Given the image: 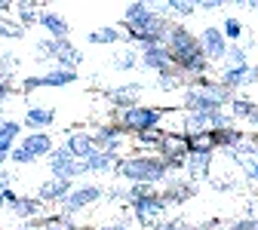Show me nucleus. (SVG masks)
<instances>
[{"instance_id":"obj_51","label":"nucleus","mask_w":258,"mask_h":230,"mask_svg":"<svg viewBox=\"0 0 258 230\" xmlns=\"http://www.w3.org/2000/svg\"><path fill=\"white\" fill-rule=\"evenodd\" d=\"M10 160V154H4V150H0V166H4V163Z\"/></svg>"},{"instance_id":"obj_19","label":"nucleus","mask_w":258,"mask_h":230,"mask_svg":"<svg viewBox=\"0 0 258 230\" xmlns=\"http://www.w3.org/2000/svg\"><path fill=\"white\" fill-rule=\"evenodd\" d=\"M52 120H55L52 108H28L25 111V126L31 129V132H46V129L52 126Z\"/></svg>"},{"instance_id":"obj_32","label":"nucleus","mask_w":258,"mask_h":230,"mask_svg":"<svg viewBox=\"0 0 258 230\" xmlns=\"http://www.w3.org/2000/svg\"><path fill=\"white\" fill-rule=\"evenodd\" d=\"M221 31H224V37H228V43H240L243 40V34H246V28H243V22L237 19V16H228L221 22Z\"/></svg>"},{"instance_id":"obj_6","label":"nucleus","mask_w":258,"mask_h":230,"mask_svg":"<svg viewBox=\"0 0 258 230\" xmlns=\"http://www.w3.org/2000/svg\"><path fill=\"white\" fill-rule=\"evenodd\" d=\"M157 157H163V163L169 166V172L184 169L190 150H187V141H184V132H181V129H178V132H166V138H163V144H160Z\"/></svg>"},{"instance_id":"obj_38","label":"nucleus","mask_w":258,"mask_h":230,"mask_svg":"<svg viewBox=\"0 0 258 230\" xmlns=\"http://www.w3.org/2000/svg\"><path fill=\"white\" fill-rule=\"evenodd\" d=\"M10 160L16 163V166H31V163H34V157H31V154H28V150H25L22 144H19V147H16L13 154H10Z\"/></svg>"},{"instance_id":"obj_53","label":"nucleus","mask_w":258,"mask_h":230,"mask_svg":"<svg viewBox=\"0 0 258 230\" xmlns=\"http://www.w3.org/2000/svg\"><path fill=\"white\" fill-rule=\"evenodd\" d=\"M0 123H4V108H0Z\"/></svg>"},{"instance_id":"obj_27","label":"nucleus","mask_w":258,"mask_h":230,"mask_svg":"<svg viewBox=\"0 0 258 230\" xmlns=\"http://www.w3.org/2000/svg\"><path fill=\"white\" fill-rule=\"evenodd\" d=\"M249 74H252V64H249V68H224L221 71V83L228 86L231 92H237L240 86H249Z\"/></svg>"},{"instance_id":"obj_30","label":"nucleus","mask_w":258,"mask_h":230,"mask_svg":"<svg viewBox=\"0 0 258 230\" xmlns=\"http://www.w3.org/2000/svg\"><path fill=\"white\" fill-rule=\"evenodd\" d=\"M114 68L117 71H133V68H142V52L139 49H123L114 55Z\"/></svg>"},{"instance_id":"obj_23","label":"nucleus","mask_w":258,"mask_h":230,"mask_svg":"<svg viewBox=\"0 0 258 230\" xmlns=\"http://www.w3.org/2000/svg\"><path fill=\"white\" fill-rule=\"evenodd\" d=\"M19 132H22V123H16V120H4L0 123V150L4 154H13L19 144Z\"/></svg>"},{"instance_id":"obj_14","label":"nucleus","mask_w":258,"mask_h":230,"mask_svg":"<svg viewBox=\"0 0 258 230\" xmlns=\"http://www.w3.org/2000/svg\"><path fill=\"white\" fill-rule=\"evenodd\" d=\"M92 135H95V147L108 150V154H117L123 147V138H126V132L120 126H102V129H95Z\"/></svg>"},{"instance_id":"obj_5","label":"nucleus","mask_w":258,"mask_h":230,"mask_svg":"<svg viewBox=\"0 0 258 230\" xmlns=\"http://www.w3.org/2000/svg\"><path fill=\"white\" fill-rule=\"evenodd\" d=\"M105 196V190L99 187V184H77L64 200L58 203V215H64V218H71V215H77V212H83V209H89V206H95Z\"/></svg>"},{"instance_id":"obj_12","label":"nucleus","mask_w":258,"mask_h":230,"mask_svg":"<svg viewBox=\"0 0 258 230\" xmlns=\"http://www.w3.org/2000/svg\"><path fill=\"white\" fill-rule=\"evenodd\" d=\"M74 187H77V184L64 181V178H49V181H43V184L37 187V200H40V203H61Z\"/></svg>"},{"instance_id":"obj_26","label":"nucleus","mask_w":258,"mask_h":230,"mask_svg":"<svg viewBox=\"0 0 258 230\" xmlns=\"http://www.w3.org/2000/svg\"><path fill=\"white\" fill-rule=\"evenodd\" d=\"M117 163H120V157H117V154L95 150V154L86 160V166H89V172H114V169H117Z\"/></svg>"},{"instance_id":"obj_46","label":"nucleus","mask_w":258,"mask_h":230,"mask_svg":"<svg viewBox=\"0 0 258 230\" xmlns=\"http://www.w3.org/2000/svg\"><path fill=\"white\" fill-rule=\"evenodd\" d=\"M200 10H203V13H218V10H221V4H218V0H203Z\"/></svg>"},{"instance_id":"obj_28","label":"nucleus","mask_w":258,"mask_h":230,"mask_svg":"<svg viewBox=\"0 0 258 230\" xmlns=\"http://www.w3.org/2000/svg\"><path fill=\"white\" fill-rule=\"evenodd\" d=\"M157 10L163 16H172V13L175 16H194L200 10V4H197V0H169V4H160Z\"/></svg>"},{"instance_id":"obj_2","label":"nucleus","mask_w":258,"mask_h":230,"mask_svg":"<svg viewBox=\"0 0 258 230\" xmlns=\"http://www.w3.org/2000/svg\"><path fill=\"white\" fill-rule=\"evenodd\" d=\"M160 120H163V108H154V105H136L117 114V126L133 138L151 132V129H160Z\"/></svg>"},{"instance_id":"obj_8","label":"nucleus","mask_w":258,"mask_h":230,"mask_svg":"<svg viewBox=\"0 0 258 230\" xmlns=\"http://www.w3.org/2000/svg\"><path fill=\"white\" fill-rule=\"evenodd\" d=\"M200 46H203V55H206L212 64H215V61H224V58H228V49H231L228 37H224V31L215 28V25H209L203 34H200Z\"/></svg>"},{"instance_id":"obj_24","label":"nucleus","mask_w":258,"mask_h":230,"mask_svg":"<svg viewBox=\"0 0 258 230\" xmlns=\"http://www.w3.org/2000/svg\"><path fill=\"white\" fill-rule=\"evenodd\" d=\"M43 212V203L37 200V196H19V203L13 206V215L22 218V221H31V218H40Z\"/></svg>"},{"instance_id":"obj_36","label":"nucleus","mask_w":258,"mask_h":230,"mask_svg":"<svg viewBox=\"0 0 258 230\" xmlns=\"http://www.w3.org/2000/svg\"><path fill=\"white\" fill-rule=\"evenodd\" d=\"M43 230H80L71 218H64V215H52L43 221Z\"/></svg>"},{"instance_id":"obj_18","label":"nucleus","mask_w":258,"mask_h":230,"mask_svg":"<svg viewBox=\"0 0 258 230\" xmlns=\"http://www.w3.org/2000/svg\"><path fill=\"white\" fill-rule=\"evenodd\" d=\"M212 160H215V154H190L184 163V175L190 181H203L212 172Z\"/></svg>"},{"instance_id":"obj_52","label":"nucleus","mask_w":258,"mask_h":230,"mask_svg":"<svg viewBox=\"0 0 258 230\" xmlns=\"http://www.w3.org/2000/svg\"><path fill=\"white\" fill-rule=\"evenodd\" d=\"M249 126H255V129H258V111H255V117L249 120Z\"/></svg>"},{"instance_id":"obj_50","label":"nucleus","mask_w":258,"mask_h":230,"mask_svg":"<svg viewBox=\"0 0 258 230\" xmlns=\"http://www.w3.org/2000/svg\"><path fill=\"white\" fill-rule=\"evenodd\" d=\"M249 86H258V64H255L252 74H249Z\"/></svg>"},{"instance_id":"obj_15","label":"nucleus","mask_w":258,"mask_h":230,"mask_svg":"<svg viewBox=\"0 0 258 230\" xmlns=\"http://www.w3.org/2000/svg\"><path fill=\"white\" fill-rule=\"evenodd\" d=\"M22 147L34 157V160H37V157H49V154L55 150L49 132H28V135H22Z\"/></svg>"},{"instance_id":"obj_21","label":"nucleus","mask_w":258,"mask_h":230,"mask_svg":"<svg viewBox=\"0 0 258 230\" xmlns=\"http://www.w3.org/2000/svg\"><path fill=\"white\" fill-rule=\"evenodd\" d=\"M184 141H187L190 154H215L218 150L212 132H184Z\"/></svg>"},{"instance_id":"obj_25","label":"nucleus","mask_w":258,"mask_h":230,"mask_svg":"<svg viewBox=\"0 0 258 230\" xmlns=\"http://www.w3.org/2000/svg\"><path fill=\"white\" fill-rule=\"evenodd\" d=\"M86 40L92 43V46H111V43H120L123 40V31L120 28H95V31H89L86 34Z\"/></svg>"},{"instance_id":"obj_10","label":"nucleus","mask_w":258,"mask_h":230,"mask_svg":"<svg viewBox=\"0 0 258 230\" xmlns=\"http://www.w3.org/2000/svg\"><path fill=\"white\" fill-rule=\"evenodd\" d=\"M194 193H197V181H190V178H172L169 175V181L163 184V196L172 206H184Z\"/></svg>"},{"instance_id":"obj_22","label":"nucleus","mask_w":258,"mask_h":230,"mask_svg":"<svg viewBox=\"0 0 258 230\" xmlns=\"http://www.w3.org/2000/svg\"><path fill=\"white\" fill-rule=\"evenodd\" d=\"M255 111H258V105L252 102V98H243V95H237L234 102L228 105V114H231L234 123H249L255 117Z\"/></svg>"},{"instance_id":"obj_40","label":"nucleus","mask_w":258,"mask_h":230,"mask_svg":"<svg viewBox=\"0 0 258 230\" xmlns=\"http://www.w3.org/2000/svg\"><path fill=\"white\" fill-rule=\"evenodd\" d=\"M148 193H154V187H151V184H129V203L142 200V196H148Z\"/></svg>"},{"instance_id":"obj_48","label":"nucleus","mask_w":258,"mask_h":230,"mask_svg":"<svg viewBox=\"0 0 258 230\" xmlns=\"http://www.w3.org/2000/svg\"><path fill=\"white\" fill-rule=\"evenodd\" d=\"M102 230H129V224H123V221H117V224H105Z\"/></svg>"},{"instance_id":"obj_39","label":"nucleus","mask_w":258,"mask_h":230,"mask_svg":"<svg viewBox=\"0 0 258 230\" xmlns=\"http://www.w3.org/2000/svg\"><path fill=\"white\" fill-rule=\"evenodd\" d=\"M228 230H258V221H255L252 215H246V218L231 221V224H228Z\"/></svg>"},{"instance_id":"obj_43","label":"nucleus","mask_w":258,"mask_h":230,"mask_svg":"<svg viewBox=\"0 0 258 230\" xmlns=\"http://www.w3.org/2000/svg\"><path fill=\"white\" fill-rule=\"evenodd\" d=\"M13 92H16V89H13V83L0 77V108H4V102H7V98H10Z\"/></svg>"},{"instance_id":"obj_1","label":"nucleus","mask_w":258,"mask_h":230,"mask_svg":"<svg viewBox=\"0 0 258 230\" xmlns=\"http://www.w3.org/2000/svg\"><path fill=\"white\" fill-rule=\"evenodd\" d=\"M123 181L129 184H166L169 181V166L163 163V157H148V154H136L117 163L114 169Z\"/></svg>"},{"instance_id":"obj_35","label":"nucleus","mask_w":258,"mask_h":230,"mask_svg":"<svg viewBox=\"0 0 258 230\" xmlns=\"http://www.w3.org/2000/svg\"><path fill=\"white\" fill-rule=\"evenodd\" d=\"M16 10H19V22L22 25H28V22H40V7L37 4H16Z\"/></svg>"},{"instance_id":"obj_3","label":"nucleus","mask_w":258,"mask_h":230,"mask_svg":"<svg viewBox=\"0 0 258 230\" xmlns=\"http://www.w3.org/2000/svg\"><path fill=\"white\" fill-rule=\"evenodd\" d=\"M169 206H172V203H169L160 190L142 196V200H136V203H129V209H133V218H136L139 224H145V227H154L157 221H163L166 212H169Z\"/></svg>"},{"instance_id":"obj_9","label":"nucleus","mask_w":258,"mask_h":230,"mask_svg":"<svg viewBox=\"0 0 258 230\" xmlns=\"http://www.w3.org/2000/svg\"><path fill=\"white\" fill-rule=\"evenodd\" d=\"M142 68L145 71H154L160 77V74L172 71L175 64H172V55H169L166 46H148V49H142Z\"/></svg>"},{"instance_id":"obj_33","label":"nucleus","mask_w":258,"mask_h":230,"mask_svg":"<svg viewBox=\"0 0 258 230\" xmlns=\"http://www.w3.org/2000/svg\"><path fill=\"white\" fill-rule=\"evenodd\" d=\"M166 132H169V129H163V126H160V129H151V132H145V135H136V144H139V147H154V150H160Z\"/></svg>"},{"instance_id":"obj_34","label":"nucleus","mask_w":258,"mask_h":230,"mask_svg":"<svg viewBox=\"0 0 258 230\" xmlns=\"http://www.w3.org/2000/svg\"><path fill=\"white\" fill-rule=\"evenodd\" d=\"M0 37H10V40L25 37V25H22V22H13V19H7V16H0Z\"/></svg>"},{"instance_id":"obj_45","label":"nucleus","mask_w":258,"mask_h":230,"mask_svg":"<svg viewBox=\"0 0 258 230\" xmlns=\"http://www.w3.org/2000/svg\"><path fill=\"white\" fill-rule=\"evenodd\" d=\"M212 187H215V190H234V187H237V184H234V181H231V178H221V181H218V178H215V181H212Z\"/></svg>"},{"instance_id":"obj_37","label":"nucleus","mask_w":258,"mask_h":230,"mask_svg":"<svg viewBox=\"0 0 258 230\" xmlns=\"http://www.w3.org/2000/svg\"><path fill=\"white\" fill-rule=\"evenodd\" d=\"M151 230H187V224L181 218H163V221H157Z\"/></svg>"},{"instance_id":"obj_41","label":"nucleus","mask_w":258,"mask_h":230,"mask_svg":"<svg viewBox=\"0 0 258 230\" xmlns=\"http://www.w3.org/2000/svg\"><path fill=\"white\" fill-rule=\"evenodd\" d=\"M16 203H19V193H16L13 187H7V190H0V206H10V209H13Z\"/></svg>"},{"instance_id":"obj_20","label":"nucleus","mask_w":258,"mask_h":230,"mask_svg":"<svg viewBox=\"0 0 258 230\" xmlns=\"http://www.w3.org/2000/svg\"><path fill=\"white\" fill-rule=\"evenodd\" d=\"M215 144H218V150H234V147H240L249 135L243 132V129H237V126H224V129H215Z\"/></svg>"},{"instance_id":"obj_54","label":"nucleus","mask_w":258,"mask_h":230,"mask_svg":"<svg viewBox=\"0 0 258 230\" xmlns=\"http://www.w3.org/2000/svg\"><path fill=\"white\" fill-rule=\"evenodd\" d=\"M252 10H255V13H258V4H252Z\"/></svg>"},{"instance_id":"obj_16","label":"nucleus","mask_w":258,"mask_h":230,"mask_svg":"<svg viewBox=\"0 0 258 230\" xmlns=\"http://www.w3.org/2000/svg\"><path fill=\"white\" fill-rule=\"evenodd\" d=\"M55 68H64V71H77V64L83 61V52L71 43V40H58L55 46Z\"/></svg>"},{"instance_id":"obj_49","label":"nucleus","mask_w":258,"mask_h":230,"mask_svg":"<svg viewBox=\"0 0 258 230\" xmlns=\"http://www.w3.org/2000/svg\"><path fill=\"white\" fill-rule=\"evenodd\" d=\"M16 7L13 4H7V0H0V16H7V13H13Z\"/></svg>"},{"instance_id":"obj_7","label":"nucleus","mask_w":258,"mask_h":230,"mask_svg":"<svg viewBox=\"0 0 258 230\" xmlns=\"http://www.w3.org/2000/svg\"><path fill=\"white\" fill-rule=\"evenodd\" d=\"M228 157L234 160V166H240L243 178H249L252 184H258V138H246L240 147L228 150Z\"/></svg>"},{"instance_id":"obj_55","label":"nucleus","mask_w":258,"mask_h":230,"mask_svg":"<svg viewBox=\"0 0 258 230\" xmlns=\"http://www.w3.org/2000/svg\"><path fill=\"white\" fill-rule=\"evenodd\" d=\"M252 218H255V221H258V209H255V215H252Z\"/></svg>"},{"instance_id":"obj_29","label":"nucleus","mask_w":258,"mask_h":230,"mask_svg":"<svg viewBox=\"0 0 258 230\" xmlns=\"http://www.w3.org/2000/svg\"><path fill=\"white\" fill-rule=\"evenodd\" d=\"M43 86H68L77 83V71H64V68H49L46 74H40Z\"/></svg>"},{"instance_id":"obj_44","label":"nucleus","mask_w":258,"mask_h":230,"mask_svg":"<svg viewBox=\"0 0 258 230\" xmlns=\"http://www.w3.org/2000/svg\"><path fill=\"white\" fill-rule=\"evenodd\" d=\"M40 86H43L40 77H25V80H22V92H34V89H40Z\"/></svg>"},{"instance_id":"obj_17","label":"nucleus","mask_w":258,"mask_h":230,"mask_svg":"<svg viewBox=\"0 0 258 230\" xmlns=\"http://www.w3.org/2000/svg\"><path fill=\"white\" fill-rule=\"evenodd\" d=\"M40 28L46 31L52 40H68V34H71V25L64 22L58 13H52V10H43L40 13Z\"/></svg>"},{"instance_id":"obj_31","label":"nucleus","mask_w":258,"mask_h":230,"mask_svg":"<svg viewBox=\"0 0 258 230\" xmlns=\"http://www.w3.org/2000/svg\"><path fill=\"white\" fill-rule=\"evenodd\" d=\"M224 68H249V49L243 43H231L228 58H224Z\"/></svg>"},{"instance_id":"obj_11","label":"nucleus","mask_w":258,"mask_h":230,"mask_svg":"<svg viewBox=\"0 0 258 230\" xmlns=\"http://www.w3.org/2000/svg\"><path fill=\"white\" fill-rule=\"evenodd\" d=\"M64 147H68L71 157H77V160H89L95 150H99V147H95V135L92 132H71V129L64 132Z\"/></svg>"},{"instance_id":"obj_42","label":"nucleus","mask_w":258,"mask_h":230,"mask_svg":"<svg viewBox=\"0 0 258 230\" xmlns=\"http://www.w3.org/2000/svg\"><path fill=\"white\" fill-rule=\"evenodd\" d=\"M105 196H108V200H126L129 203V187H111V190H105Z\"/></svg>"},{"instance_id":"obj_4","label":"nucleus","mask_w":258,"mask_h":230,"mask_svg":"<svg viewBox=\"0 0 258 230\" xmlns=\"http://www.w3.org/2000/svg\"><path fill=\"white\" fill-rule=\"evenodd\" d=\"M46 166H49L52 178H64V181H74V178H80V175H89L86 160L71 157V150L64 147V144H61V147H55V150L46 157Z\"/></svg>"},{"instance_id":"obj_13","label":"nucleus","mask_w":258,"mask_h":230,"mask_svg":"<svg viewBox=\"0 0 258 230\" xmlns=\"http://www.w3.org/2000/svg\"><path fill=\"white\" fill-rule=\"evenodd\" d=\"M142 83H120L117 89H111L108 92V98H111V105H117V108H123V111H129V108H136V105H142L139 102V95H142Z\"/></svg>"},{"instance_id":"obj_47","label":"nucleus","mask_w":258,"mask_h":230,"mask_svg":"<svg viewBox=\"0 0 258 230\" xmlns=\"http://www.w3.org/2000/svg\"><path fill=\"white\" fill-rule=\"evenodd\" d=\"M10 181H13V178H10V172L0 166V190H7V187H10Z\"/></svg>"}]
</instances>
